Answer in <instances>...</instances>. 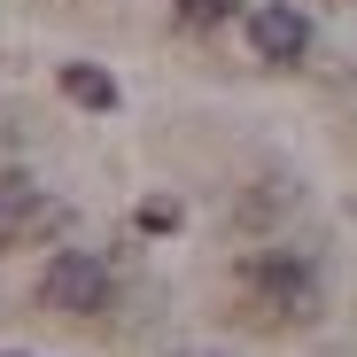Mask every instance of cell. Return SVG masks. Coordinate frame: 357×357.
<instances>
[{
    "instance_id": "cell-3",
    "label": "cell",
    "mask_w": 357,
    "mask_h": 357,
    "mask_svg": "<svg viewBox=\"0 0 357 357\" xmlns=\"http://www.w3.org/2000/svg\"><path fill=\"white\" fill-rule=\"evenodd\" d=\"M249 39L264 63H303L311 54V16L287 8V0H264V8H249Z\"/></svg>"
},
{
    "instance_id": "cell-6",
    "label": "cell",
    "mask_w": 357,
    "mask_h": 357,
    "mask_svg": "<svg viewBox=\"0 0 357 357\" xmlns=\"http://www.w3.org/2000/svg\"><path fill=\"white\" fill-rule=\"evenodd\" d=\"M140 225H148V233H171V225H178V210H171V202H148V210H140Z\"/></svg>"
},
{
    "instance_id": "cell-1",
    "label": "cell",
    "mask_w": 357,
    "mask_h": 357,
    "mask_svg": "<svg viewBox=\"0 0 357 357\" xmlns=\"http://www.w3.org/2000/svg\"><path fill=\"white\" fill-rule=\"evenodd\" d=\"M39 303L47 311H70V319H93L109 303V264L86 257V249H63V257L39 272Z\"/></svg>"
},
{
    "instance_id": "cell-2",
    "label": "cell",
    "mask_w": 357,
    "mask_h": 357,
    "mask_svg": "<svg viewBox=\"0 0 357 357\" xmlns=\"http://www.w3.org/2000/svg\"><path fill=\"white\" fill-rule=\"evenodd\" d=\"M249 295H257L264 319H311L319 311V280H311L303 257H257L249 264Z\"/></svg>"
},
{
    "instance_id": "cell-5",
    "label": "cell",
    "mask_w": 357,
    "mask_h": 357,
    "mask_svg": "<svg viewBox=\"0 0 357 357\" xmlns=\"http://www.w3.org/2000/svg\"><path fill=\"white\" fill-rule=\"evenodd\" d=\"M225 16H233V0H178V24H195V31L202 24H225Z\"/></svg>"
},
{
    "instance_id": "cell-4",
    "label": "cell",
    "mask_w": 357,
    "mask_h": 357,
    "mask_svg": "<svg viewBox=\"0 0 357 357\" xmlns=\"http://www.w3.org/2000/svg\"><path fill=\"white\" fill-rule=\"evenodd\" d=\"M63 93H70L78 109H116V78L93 70V63H63Z\"/></svg>"
}]
</instances>
